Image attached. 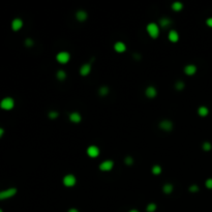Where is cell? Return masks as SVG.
<instances>
[{
	"mask_svg": "<svg viewBox=\"0 0 212 212\" xmlns=\"http://www.w3.org/2000/svg\"><path fill=\"white\" fill-rule=\"evenodd\" d=\"M146 30H147V33L149 34V36L153 39H156L158 36H159V32H160V29H159V26L156 23H148L147 26H146Z\"/></svg>",
	"mask_w": 212,
	"mask_h": 212,
	"instance_id": "cell-1",
	"label": "cell"
},
{
	"mask_svg": "<svg viewBox=\"0 0 212 212\" xmlns=\"http://www.w3.org/2000/svg\"><path fill=\"white\" fill-rule=\"evenodd\" d=\"M15 107V99L13 97H4V98L1 99L0 101V108L4 111H11L14 109Z\"/></svg>",
	"mask_w": 212,
	"mask_h": 212,
	"instance_id": "cell-2",
	"label": "cell"
},
{
	"mask_svg": "<svg viewBox=\"0 0 212 212\" xmlns=\"http://www.w3.org/2000/svg\"><path fill=\"white\" fill-rule=\"evenodd\" d=\"M17 192L18 190L16 187H11V188H8V189L0 190V201L11 199V198H13L14 195L17 194Z\"/></svg>",
	"mask_w": 212,
	"mask_h": 212,
	"instance_id": "cell-3",
	"label": "cell"
},
{
	"mask_svg": "<svg viewBox=\"0 0 212 212\" xmlns=\"http://www.w3.org/2000/svg\"><path fill=\"white\" fill-rule=\"evenodd\" d=\"M62 183H63L64 186L66 187H73V186L76 185L77 183V178L74 174H67L63 177L62 179Z\"/></svg>",
	"mask_w": 212,
	"mask_h": 212,
	"instance_id": "cell-4",
	"label": "cell"
},
{
	"mask_svg": "<svg viewBox=\"0 0 212 212\" xmlns=\"http://www.w3.org/2000/svg\"><path fill=\"white\" fill-rule=\"evenodd\" d=\"M56 60H57L60 64H66L67 62L71 60V55H69V53L66 52V51H62V52H59L56 55Z\"/></svg>",
	"mask_w": 212,
	"mask_h": 212,
	"instance_id": "cell-5",
	"label": "cell"
},
{
	"mask_svg": "<svg viewBox=\"0 0 212 212\" xmlns=\"http://www.w3.org/2000/svg\"><path fill=\"white\" fill-rule=\"evenodd\" d=\"M158 127H159L162 130H164V132H171L172 129H173L174 125H173V122L168 119H165V120H162L159 122V124H158Z\"/></svg>",
	"mask_w": 212,
	"mask_h": 212,
	"instance_id": "cell-6",
	"label": "cell"
},
{
	"mask_svg": "<svg viewBox=\"0 0 212 212\" xmlns=\"http://www.w3.org/2000/svg\"><path fill=\"white\" fill-rule=\"evenodd\" d=\"M114 167V162L111 159H107V160H104L101 165H99V170L102 172H109L113 169Z\"/></svg>",
	"mask_w": 212,
	"mask_h": 212,
	"instance_id": "cell-7",
	"label": "cell"
},
{
	"mask_svg": "<svg viewBox=\"0 0 212 212\" xmlns=\"http://www.w3.org/2000/svg\"><path fill=\"white\" fill-rule=\"evenodd\" d=\"M101 151H99V148L95 145H90L89 147L87 148V155L91 158H96L99 155Z\"/></svg>",
	"mask_w": 212,
	"mask_h": 212,
	"instance_id": "cell-8",
	"label": "cell"
},
{
	"mask_svg": "<svg viewBox=\"0 0 212 212\" xmlns=\"http://www.w3.org/2000/svg\"><path fill=\"white\" fill-rule=\"evenodd\" d=\"M23 27V20L20 18H16L14 19L13 21H11V29L14 30L15 32L19 31V30H21Z\"/></svg>",
	"mask_w": 212,
	"mask_h": 212,
	"instance_id": "cell-9",
	"label": "cell"
},
{
	"mask_svg": "<svg viewBox=\"0 0 212 212\" xmlns=\"http://www.w3.org/2000/svg\"><path fill=\"white\" fill-rule=\"evenodd\" d=\"M79 73H80V74L82 77H87L88 74L91 73V63H85L81 65Z\"/></svg>",
	"mask_w": 212,
	"mask_h": 212,
	"instance_id": "cell-10",
	"label": "cell"
},
{
	"mask_svg": "<svg viewBox=\"0 0 212 212\" xmlns=\"http://www.w3.org/2000/svg\"><path fill=\"white\" fill-rule=\"evenodd\" d=\"M145 95L148 97V98H154L157 95V90L155 87L153 86H148L145 89Z\"/></svg>",
	"mask_w": 212,
	"mask_h": 212,
	"instance_id": "cell-11",
	"label": "cell"
},
{
	"mask_svg": "<svg viewBox=\"0 0 212 212\" xmlns=\"http://www.w3.org/2000/svg\"><path fill=\"white\" fill-rule=\"evenodd\" d=\"M197 73V66L195 64H187L184 66V74L186 76H194Z\"/></svg>",
	"mask_w": 212,
	"mask_h": 212,
	"instance_id": "cell-12",
	"label": "cell"
},
{
	"mask_svg": "<svg viewBox=\"0 0 212 212\" xmlns=\"http://www.w3.org/2000/svg\"><path fill=\"white\" fill-rule=\"evenodd\" d=\"M114 50H115V52L119 53H124L125 51H126V45H125L123 41H117V43H115V45H114Z\"/></svg>",
	"mask_w": 212,
	"mask_h": 212,
	"instance_id": "cell-13",
	"label": "cell"
},
{
	"mask_svg": "<svg viewBox=\"0 0 212 212\" xmlns=\"http://www.w3.org/2000/svg\"><path fill=\"white\" fill-rule=\"evenodd\" d=\"M69 120L73 123H80L82 120V116L78 112H73V113L69 114Z\"/></svg>",
	"mask_w": 212,
	"mask_h": 212,
	"instance_id": "cell-14",
	"label": "cell"
},
{
	"mask_svg": "<svg viewBox=\"0 0 212 212\" xmlns=\"http://www.w3.org/2000/svg\"><path fill=\"white\" fill-rule=\"evenodd\" d=\"M88 18V15L87 13H86L85 11H83V9H80V11H77L76 14V19L79 21V22H84V21H86Z\"/></svg>",
	"mask_w": 212,
	"mask_h": 212,
	"instance_id": "cell-15",
	"label": "cell"
},
{
	"mask_svg": "<svg viewBox=\"0 0 212 212\" xmlns=\"http://www.w3.org/2000/svg\"><path fill=\"white\" fill-rule=\"evenodd\" d=\"M168 38H169V41H171V43H177V41H179L178 32H177L176 30H171L169 35H168Z\"/></svg>",
	"mask_w": 212,
	"mask_h": 212,
	"instance_id": "cell-16",
	"label": "cell"
},
{
	"mask_svg": "<svg viewBox=\"0 0 212 212\" xmlns=\"http://www.w3.org/2000/svg\"><path fill=\"white\" fill-rule=\"evenodd\" d=\"M198 114H199V116H201V117H206L209 114V109L207 108L206 106L199 107V109H198Z\"/></svg>",
	"mask_w": 212,
	"mask_h": 212,
	"instance_id": "cell-17",
	"label": "cell"
},
{
	"mask_svg": "<svg viewBox=\"0 0 212 212\" xmlns=\"http://www.w3.org/2000/svg\"><path fill=\"white\" fill-rule=\"evenodd\" d=\"M171 24H172V21L170 20L169 18H162L159 20V23H158V26H160L162 28H167Z\"/></svg>",
	"mask_w": 212,
	"mask_h": 212,
	"instance_id": "cell-18",
	"label": "cell"
},
{
	"mask_svg": "<svg viewBox=\"0 0 212 212\" xmlns=\"http://www.w3.org/2000/svg\"><path fill=\"white\" fill-rule=\"evenodd\" d=\"M172 9H173L174 11H176V13H178V11H181L183 9V3L180 1H175L172 3L171 5Z\"/></svg>",
	"mask_w": 212,
	"mask_h": 212,
	"instance_id": "cell-19",
	"label": "cell"
},
{
	"mask_svg": "<svg viewBox=\"0 0 212 212\" xmlns=\"http://www.w3.org/2000/svg\"><path fill=\"white\" fill-rule=\"evenodd\" d=\"M173 189H174V186L171 184V183H166L164 186H162V192L164 194L166 195H170L173 192Z\"/></svg>",
	"mask_w": 212,
	"mask_h": 212,
	"instance_id": "cell-20",
	"label": "cell"
},
{
	"mask_svg": "<svg viewBox=\"0 0 212 212\" xmlns=\"http://www.w3.org/2000/svg\"><path fill=\"white\" fill-rule=\"evenodd\" d=\"M56 78L59 81H64L65 79H66V73H65L63 69H59V71H57V73H56Z\"/></svg>",
	"mask_w": 212,
	"mask_h": 212,
	"instance_id": "cell-21",
	"label": "cell"
},
{
	"mask_svg": "<svg viewBox=\"0 0 212 212\" xmlns=\"http://www.w3.org/2000/svg\"><path fill=\"white\" fill-rule=\"evenodd\" d=\"M109 92H110V89H109L108 86H101L98 89V94L101 96H106V95L109 94Z\"/></svg>",
	"mask_w": 212,
	"mask_h": 212,
	"instance_id": "cell-22",
	"label": "cell"
},
{
	"mask_svg": "<svg viewBox=\"0 0 212 212\" xmlns=\"http://www.w3.org/2000/svg\"><path fill=\"white\" fill-rule=\"evenodd\" d=\"M151 172H152L153 175H159V174L162 173V167H160L159 165H154V166L152 167Z\"/></svg>",
	"mask_w": 212,
	"mask_h": 212,
	"instance_id": "cell-23",
	"label": "cell"
},
{
	"mask_svg": "<svg viewBox=\"0 0 212 212\" xmlns=\"http://www.w3.org/2000/svg\"><path fill=\"white\" fill-rule=\"evenodd\" d=\"M175 88L176 90H178V91H182L183 89L185 88V84L183 81H177L175 83Z\"/></svg>",
	"mask_w": 212,
	"mask_h": 212,
	"instance_id": "cell-24",
	"label": "cell"
},
{
	"mask_svg": "<svg viewBox=\"0 0 212 212\" xmlns=\"http://www.w3.org/2000/svg\"><path fill=\"white\" fill-rule=\"evenodd\" d=\"M202 149H203L204 151H210L211 149H212V145H211V143L210 142H208V141H205L204 143H203V145H202Z\"/></svg>",
	"mask_w": 212,
	"mask_h": 212,
	"instance_id": "cell-25",
	"label": "cell"
},
{
	"mask_svg": "<svg viewBox=\"0 0 212 212\" xmlns=\"http://www.w3.org/2000/svg\"><path fill=\"white\" fill-rule=\"evenodd\" d=\"M156 208H157V206H156V204L155 203H149L147 205V207H146V211L147 212H154L155 210H156Z\"/></svg>",
	"mask_w": 212,
	"mask_h": 212,
	"instance_id": "cell-26",
	"label": "cell"
},
{
	"mask_svg": "<svg viewBox=\"0 0 212 212\" xmlns=\"http://www.w3.org/2000/svg\"><path fill=\"white\" fill-rule=\"evenodd\" d=\"M58 116H59V113L57 111H50L48 113V117L50 119H57Z\"/></svg>",
	"mask_w": 212,
	"mask_h": 212,
	"instance_id": "cell-27",
	"label": "cell"
},
{
	"mask_svg": "<svg viewBox=\"0 0 212 212\" xmlns=\"http://www.w3.org/2000/svg\"><path fill=\"white\" fill-rule=\"evenodd\" d=\"M188 190H189L190 192H198L200 190V188H199V186H198L197 184H192V185H190L189 187H188Z\"/></svg>",
	"mask_w": 212,
	"mask_h": 212,
	"instance_id": "cell-28",
	"label": "cell"
},
{
	"mask_svg": "<svg viewBox=\"0 0 212 212\" xmlns=\"http://www.w3.org/2000/svg\"><path fill=\"white\" fill-rule=\"evenodd\" d=\"M124 162L126 166H132V165L134 164V158L132 156H126L124 158Z\"/></svg>",
	"mask_w": 212,
	"mask_h": 212,
	"instance_id": "cell-29",
	"label": "cell"
},
{
	"mask_svg": "<svg viewBox=\"0 0 212 212\" xmlns=\"http://www.w3.org/2000/svg\"><path fill=\"white\" fill-rule=\"evenodd\" d=\"M24 44H25V46L26 47L30 48V47H32L34 45V41H33V39L32 38H26L25 39V41H24Z\"/></svg>",
	"mask_w": 212,
	"mask_h": 212,
	"instance_id": "cell-30",
	"label": "cell"
},
{
	"mask_svg": "<svg viewBox=\"0 0 212 212\" xmlns=\"http://www.w3.org/2000/svg\"><path fill=\"white\" fill-rule=\"evenodd\" d=\"M205 185L208 189H212V178H208L205 181Z\"/></svg>",
	"mask_w": 212,
	"mask_h": 212,
	"instance_id": "cell-31",
	"label": "cell"
},
{
	"mask_svg": "<svg viewBox=\"0 0 212 212\" xmlns=\"http://www.w3.org/2000/svg\"><path fill=\"white\" fill-rule=\"evenodd\" d=\"M206 25L208 27H210V28H212V17L211 18H208L206 20Z\"/></svg>",
	"mask_w": 212,
	"mask_h": 212,
	"instance_id": "cell-32",
	"label": "cell"
},
{
	"mask_svg": "<svg viewBox=\"0 0 212 212\" xmlns=\"http://www.w3.org/2000/svg\"><path fill=\"white\" fill-rule=\"evenodd\" d=\"M4 135V129H2V127H0V139L2 138V136Z\"/></svg>",
	"mask_w": 212,
	"mask_h": 212,
	"instance_id": "cell-33",
	"label": "cell"
},
{
	"mask_svg": "<svg viewBox=\"0 0 212 212\" xmlns=\"http://www.w3.org/2000/svg\"><path fill=\"white\" fill-rule=\"evenodd\" d=\"M67 212H79L78 209H76V208H71Z\"/></svg>",
	"mask_w": 212,
	"mask_h": 212,
	"instance_id": "cell-34",
	"label": "cell"
},
{
	"mask_svg": "<svg viewBox=\"0 0 212 212\" xmlns=\"http://www.w3.org/2000/svg\"><path fill=\"white\" fill-rule=\"evenodd\" d=\"M129 212H140V211L137 210V209H132V210H129Z\"/></svg>",
	"mask_w": 212,
	"mask_h": 212,
	"instance_id": "cell-35",
	"label": "cell"
},
{
	"mask_svg": "<svg viewBox=\"0 0 212 212\" xmlns=\"http://www.w3.org/2000/svg\"><path fill=\"white\" fill-rule=\"evenodd\" d=\"M0 212H3V210H2V209H1V208H0Z\"/></svg>",
	"mask_w": 212,
	"mask_h": 212,
	"instance_id": "cell-36",
	"label": "cell"
}]
</instances>
